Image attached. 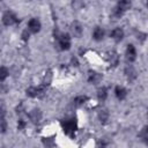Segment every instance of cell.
<instances>
[{
  "mask_svg": "<svg viewBox=\"0 0 148 148\" xmlns=\"http://www.w3.org/2000/svg\"><path fill=\"white\" fill-rule=\"evenodd\" d=\"M45 84H42V86H38V87H29L27 89V96L29 97H40L44 91H45Z\"/></svg>",
  "mask_w": 148,
  "mask_h": 148,
  "instance_id": "obj_5",
  "label": "cell"
},
{
  "mask_svg": "<svg viewBox=\"0 0 148 148\" xmlns=\"http://www.w3.org/2000/svg\"><path fill=\"white\" fill-rule=\"evenodd\" d=\"M104 34L105 32H104V30L101 27H96L95 30H94V32H92V37H94L95 40L99 42V40H102L104 38Z\"/></svg>",
  "mask_w": 148,
  "mask_h": 148,
  "instance_id": "obj_14",
  "label": "cell"
},
{
  "mask_svg": "<svg viewBox=\"0 0 148 148\" xmlns=\"http://www.w3.org/2000/svg\"><path fill=\"white\" fill-rule=\"evenodd\" d=\"M106 97H108V89H106L105 87L99 88V89L97 90V98L103 102V101L106 99Z\"/></svg>",
  "mask_w": 148,
  "mask_h": 148,
  "instance_id": "obj_16",
  "label": "cell"
},
{
  "mask_svg": "<svg viewBox=\"0 0 148 148\" xmlns=\"http://www.w3.org/2000/svg\"><path fill=\"white\" fill-rule=\"evenodd\" d=\"M111 38H112L114 42H117V43L121 42L123 38H124V30H123L121 28H114V29L111 31Z\"/></svg>",
  "mask_w": 148,
  "mask_h": 148,
  "instance_id": "obj_9",
  "label": "cell"
},
{
  "mask_svg": "<svg viewBox=\"0 0 148 148\" xmlns=\"http://www.w3.org/2000/svg\"><path fill=\"white\" fill-rule=\"evenodd\" d=\"M125 75H126V77L130 80V81H133L135 77H136V71L134 69V67L133 66H131V65H127L126 67H125Z\"/></svg>",
  "mask_w": 148,
  "mask_h": 148,
  "instance_id": "obj_12",
  "label": "cell"
},
{
  "mask_svg": "<svg viewBox=\"0 0 148 148\" xmlns=\"http://www.w3.org/2000/svg\"><path fill=\"white\" fill-rule=\"evenodd\" d=\"M29 36H30V34H29V31H28V29H27V30H24V31L22 32V35H21V37H22V39H23L24 42L29 39Z\"/></svg>",
  "mask_w": 148,
  "mask_h": 148,
  "instance_id": "obj_23",
  "label": "cell"
},
{
  "mask_svg": "<svg viewBox=\"0 0 148 148\" xmlns=\"http://www.w3.org/2000/svg\"><path fill=\"white\" fill-rule=\"evenodd\" d=\"M98 118H99V120H101L102 124H105L108 121V119H109V112H108V110L106 109L101 110L98 112Z\"/></svg>",
  "mask_w": 148,
  "mask_h": 148,
  "instance_id": "obj_18",
  "label": "cell"
},
{
  "mask_svg": "<svg viewBox=\"0 0 148 148\" xmlns=\"http://www.w3.org/2000/svg\"><path fill=\"white\" fill-rule=\"evenodd\" d=\"M114 95H116V97H117L119 101H123V99H125L126 96H127V90H126L124 87H121V86H117V87L114 88Z\"/></svg>",
  "mask_w": 148,
  "mask_h": 148,
  "instance_id": "obj_10",
  "label": "cell"
},
{
  "mask_svg": "<svg viewBox=\"0 0 148 148\" xmlns=\"http://www.w3.org/2000/svg\"><path fill=\"white\" fill-rule=\"evenodd\" d=\"M8 74H9L8 69H7L5 66H2V67H1V69H0V81H1V82H3V81L6 80V77L8 76Z\"/></svg>",
  "mask_w": 148,
  "mask_h": 148,
  "instance_id": "obj_21",
  "label": "cell"
},
{
  "mask_svg": "<svg viewBox=\"0 0 148 148\" xmlns=\"http://www.w3.org/2000/svg\"><path fill=\"white\" fill-rule=\"evenodd\" d=\"M40 28H42L40 21H39L38 18H36V17L31 18V20L28 22V30H29L30 32H32V34H37V32H39Z\"/></svg>",
  "mask_w": 148,
  "mask_h": 148,
  "instance_id": "obj_6",
  "label": "cell"
},
{
  "mask_svg": "<svg viewBox=\"0 0 148 148\" xmlns=\"http://www.w3.org/2000/svg\"><path fill=\"white\" fill-rule=\"evenodd\" d=\"M71 31H72V35L76 38H80L82 36V32H83V29H82V25L80 22L77 21H74L72 24H71Z\"/></svg>",
  "mask_w": 148,
  "mask_h": 148,
  "instance_id": "obj_7",
  "label": "cell"
},
{
  "mask_svg": "<svg viewBox=\"0 0 148 148\" xmlns=\"http://www.w3.org/2000/svg\"><path fill=\"white\" fill-rule=\"evenodd\" d=\"M17 22H18V18H17V16L13 12L7 10V12L3 13V15H2V23L5 25L9 27V25H13V24H15Z\"/></svg>",
  "mask_w": 148,
  "mask_h": 148,
  "instance_id": "obj_4",
  "label": "cell"
},
{
  "mask_svg": "<svg viewBox=\"0 0 148 148\" xmlns=\"http://www.w3.org/2000/svg\"><path fill=\"white\" fill-rule=\"evenodd\" d=\"M109 59H110V62H111V65H112V66H117V65H118V60H119V57H118V53H117V52L112 51V52L110 53V57H109Z\"/></svg>",
  "mask_w": 148,
  "mask_h": 148,
  "instance_id": "obj_19",
  "label": "cell"
},
{
  "mask_svg": "<svg viewBox=\"0 0 148 148\" xmlns=\"http://www.w3.org/2000/svg\"><path fill=\"white\" fill-rule=\"evenodd\" d=\"M147 6H148V3H147Z\"/></svg>",
  "mask_w": 148,
  "mask_h": 148,
  "instance_id": "obj_25",
  "label": "cell"
},
{
  "mask_svg": "<svg viewBox=\"0 0 148 148\" xmlns=\"http://www.w3.org/2000/svg\"><path fill=\"white\" fill-rule=\"evenodd\" d=\"M96 148H106V142L105 141H98Z\"/></svg>",
  "mask_w": 148,
  "mask_h": 148,
  "instance_id": "obj_24",
  "label": "cell"
},
{
  "mask_svg": "<svg viewBox=\"0 0 148 148\" xmlns=\"http://www.w3.org/2000/svg\"><path fill=\"white\" fill-rule=\"evenodd\" d=\"M139 139L143 142V143H148V126H145L141 131H140V133H139Z\"/></svg>",
  "mask_w": 148,
  "mask_h": 148,
  "instance_id": "obj_15",
  "label": "cell"
},
{
  "mask_svg": "<svg viewBox=\"0 0 148 148\" xmlns=\"http://www.w3.org/2000/svg\"><path fill=\"white\" fill-rule=\"evenodd\" d=\"M25 125H27V123H25L23 119H20V120H18V123H17V130H20V131L24 130Z\"/></svg>",
  "mask_w": 148,
  "mask_h": 148,
  "instance_id": "obj_22",
  "label": "cell"
},
{
  "mask_svg": "<svg viewBox=\"0 0 148 148\" xmlns=\"http://www.w3.org/2000/svg\"><path fill=\"white\" fill-rule=\"evenodd\" d=\"M29 118H30V120H31L34 124L39 123L40 119H42V112H40V110H39V109H34V110L29 113Z\"/></svg>",
  "mask_w": 148,
  "mask_h": 148,
  "instance_id": "obj_11",
  "label": "cell"
},
{
  "mask_svg": "<svg viewBox=\"0 0 148 148\" xmlns=\"http://www.w3.org/2000/svg\"><path fill=\"white\" fill-rule=\"evenodd\" d=\"M87 101H88V96H86V95H80V96H76V97L74 98V104H75L76 106H80V105H83Z\"/></svg>",
  "mask_w": 148,
  "mask_h": 148,
  "instance_id": "obj_17",
  "label": "cell"
},
{
  "mask_svg": "<svg viewBox=\"0 0 148 148\" xmlns=\"http://www.w3.org/2000/svg\"><path fill=\"white\" fill-rule=\"evenodd\" d=\"M61 127H62V131L66 135L73 138L76 130H77V121L75 118H69V119H65V120H61Z\"/></svg>",
  "mask_w": 148,
  "mask_h": 148,
  "instance_id": "obj_1",
  "label": "cell"
},
{
  "mask_svg": "<svg viewBox=\"0 0 148 148\" xmlns=\"http://www.w3.org/2000/svg\"><path fill=\"white\" fill-rule=\"evenodd\" d=\"M43 143L46 148H53L54 140H53V138H43Z\"/></svg>",
  "mask_w": 148,
  "mask_h": 148,
  "instance_id": "obj_20",
  "label": "cell"
},
{
  "mask_svg": "<svg viewBox=\"0 0 148 148\" xmlns=\"http://www.w3.org/2000/svg\"><path fill=\"white\" fill-rule=\"evenodd\" d=\"M130 8H131V2L130 1H119L117 3V6H116L114 10H113V16L117 17V18H119Z\"/></svg>",
  "mask_w": 148,
  "mask_h": 148,
  "instance_id": "obj_3",
  "label": "cell"
},
{
  "mask_svg": "<svg viewBox=\"0 0 148 148\" xmlns=\"http://www.w3.org/2000/svg\"><path fill=\"white\" fill-rule=\"evenodd\" d=\"M126 59L130 62H133L136 59V50L132 44H128L126 47Z\"/></svg>",
  "mask_w": 148,
  "mask_h": 148,
  "instance_id": "obj_8",
  "label": "cell"
},
{
  "mask_svg": "<svg viewBox=\"0 0 148 148\" xmlns=\"http://www.w3.org/2000/svg\"><path fill=\"white\" fill-rule=\"evenodd\" d=\"M102 80V75L99 74V73H97V72H89V75H88V81L90 82V83H94V84H97L99 81Z\"/></svg>",
  "mask_w": 148,
  "mask_h": 148,
  "instance_id": "obj_13",
  "label": "cell"
},
{
  "mask_svg": "<svg viewBox=\"0 0 148 148\" xmlns=\"http://www.w3.org/2000/svg\"><path fill=\"white\" fill-rule=\"evenodd\" d=\"M56 38L58 40V44H59L60 50H62V51L69 50V47H71V37H69L68 34H59L57 31Z\"/></svg>",
  "mask_w": 148,
  "mask_h": 148,
  "instance_id": "obj_2",
  "label": "cell"
}]
</instances>
